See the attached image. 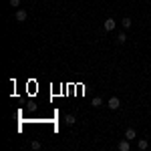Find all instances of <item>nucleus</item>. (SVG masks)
Instances as JSON below:
<instances>
[{
	"label": "nucleus",
	"mask_w": 151,
	"mask_h": 151,
	"mask_svg": "<svg viewBox=\"0 0 151 151\" xmlns=\"http://www.w3.org/2000/svg\"><path fill=\"white\" fill-rule=\"evenodd\" d=\"M105 30H107V32H111V30H115V26H117V22L115 20H113V18H107V20H105Z\"/></svg>",
	"instance_id": "obj_1"
},
{
	"label": "nucleus",
	"mask_w": 151,
	"mask_h": 151,
	"mask_svg": "<svg viewBox=\"0 0 151 151\" xmlns=\"http://www.w3.org/2000/svg\"><path fill=\"white\" fill-rule=\"evenodd\" d=\"M107 105H109V109H113V111H115V109H119V107H121V101H119L117 97H111Z\"/></svg>",
	"instance_id": "obj_2"
},
{
	"label": "nucleus",
	"mask_w": 151,
	"mask_h": 151,
	"mask_svg": "<svg viewBox=\"0 0 151 151\" xmlns=\"http://www.w3.org/2000/svg\"><path fill=\"white\" fill-rule=\"evenodd\" d=\"M131 149V145H129V139L125 137L123 141H119V151H129Z\"/></svg>",
	"instance_id": "obj_3"
},
{
	"label": "nucleus",
	"mask_w": 151,
	"mask_h": 151,
	"mask_svg": "<svg viewBox=\"0 0 151 151\" xmlns=\"http://www.w3.org/2000/svg\"><path fill=\"white\" fill-rule=\"evenodd\" d=\"M26 18H28V12L26 10H18L16 12V20H18V22H24Z\"/></svg>",
	"instance_id": "obj_4"
},
{
	"label": "nucleus",
	"mask_w": 151,
	"mask_h": 151,
	"mask_svg": "<svg viewBox=\"0 0 151 151\" xmlns=\"http://www.w3.org/2000/svg\"><path fill=\"white\" fill-rule=\"evenodd\" d=\"M125 137H127L129 141H131V139H135V137H137V133H135V129H131V127H129L127 131H125Z\"/></svg>",
	"instance_id": "obj_5"
},
{
	"label": "nucleus",
	"mask_w": 151,
	"mask_h": 151,
	"mask_svg": "<svg viewBox=\"0 0 151 151\" xmlns=\"http://www.w3.org/2000/svg\"><path fill=\"white\" fill-rule=\"evenodd\" d=\"M137 147H139L141 151H143V149H147V147H149V143H147V139H139V143H137Z\"/></svg>",
	"instance_id": "obj_6"
},
{
	"label": "nucleus",
	"mask_w": 151,
	"mask_h": 151,
	"mask_svg": "<svg viewBox=\"0 0 151 151\" xmlns=\"http://www.w3.org/2000/svg\"><path fill=\"white\" fill-rule=\"evenodd\" d=\"M121 24H123V28H129V26H131V24H133V20H131V18H127V16H125V18H123V20H121Z\"/></svg>",
	"instance_id": "obj_7"
},
{
	"label": "nucleus",
	"mask_w": 151,
	"mask_h": 151,
	"mask_svg": "<svg viewBox=\"0 0 151 151\" xmlns=\"http://www.w3.org/2000/svg\"><path fill=\"white\" fill-rule=\"evenodd\" d=\"M75 121H77V119H75L73 115H67V117H65V123H67V125H75Z\"/></svg>",
	"instance_id": "obj_8"
},
{
	"label": "nucleus",
	"mask_w": 151,
	"mask_h": 151,
	"mask_svg": "<svg viewBox=\"0 0 151 151\" xmlns=\"http://www.w3.org/2000/svg\"><path fill=\"white\" fill-rule=\"evenodd\" d=\"M101 105H103V99H101V97H95L93 99V107H101Z\"/></svg>",
	"instance_id": "obj_9"
},
{
	"label": "nucleus",
	"mask_w": 151,
	"mask_h": 151,
	"mask_svg": "<svg viewBox=\"0 0 151 151\" xmlns=\"http://www.w3.org/2000/svg\"><path fill=\"white\" fill-rule=\"evenodd\" d=\"M125 40H127V36H125V32H121V35H117V42H121V45H123Z\"/></svg>",
	"instance_id": "obj_10"
},
{
	"label": "nucleus",
	"mask_w": 151,
	"mask_h": 151,
	"mask_svg": "<svg viewBox=\"0 0 151 151\" xmlns=\"http://www.w3.org/2000/svg\"><path fill=\"white\" fill-rule=\"evenodd\" d=\"M30 147H32V149H40V141H32Z\"/></svg>",
	"instance_id": "obj_11"
},
{
	"label": "nucleus",
	"mask_w": 151,
	"mask_h": 151,
	"mask_svg": "<svg viewBox=\"0 0 151 151\" xmlns=\"http://www.w3.org/2000/svg\"><path fill=\"white\" fill-rule=\"evenodd\" d=\"M28 111H36V103H28Z\"/></svg>",
	"instance_id": "obj_12"
},
{
	"label": "nucleus",
	"mask_w": 151,
	"mask_h": 151,
	"mask_svg": "<svg viewBox=\"0 0 151 151\" xmlns=\"http://www.w3.org/2000/svg\"><path fill=\"white\" fill-rule=\"evenodd\" d=\"M10 6H20V0H10Z\"/></svg>",
	"instance_id": "obj_13"
}]
</instances>
